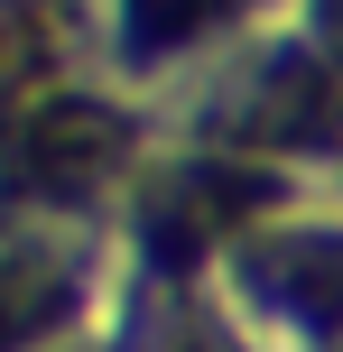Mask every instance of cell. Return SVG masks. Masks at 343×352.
<instances>
[{"mask_svg":"<svg viewBox=\"0 0 343 352\" xmlns=\"http://www.w3.org/2000/svg\"><path fill=\"white\" fill-rule=\"evenodd\" d=\"M251 213H260L251 176H177V195L158 204V241L167 250H214L223 232H241Z\"/></svg>","mask_w":343,"mask_h":352,"instance_id":"obj_3","label":"cell"},{"mask_svg":"<svg viewBox=\"0 0 343 352\" xmlns=\"http://www.w3.org/2000/svg\"><path fill=\"white\" fill-rule=\"evenodd\" d=\"M28 176L47 195H111L130 176V121L111 102H84V93H56L28 121Z\"/></svg>","mask_w":343,"mask_h":352,"instance_id":"obj_1","label":"cell"},{"mask_svg":"<svg viewBox=\"0 0 343 352\" xmlns=\"http://www.w3.org/2000/svg\"><path fill=\"white\" fill-rule=\"evenodd\" d=\"M148 10H158L167 28H204V19H223L232 0H148Z\"/></svg>","mask_w":343,"mask_h":352,"instance_id":"obj_4","label":"cell"},{"mask_svg":"<svg viewBox=\"0 0 343 352\" xmlns=\"http://www.w3.org/2000/svg\"><path fill=\"white\" fill-rule=\"evenodd\" d=\"M325 19H334V37H343V0H325Z\"/></svg>","mask_w":343,"mask_h":352,"instance_id":"obj_5","label":"cell"},{"mask_svg":"<svg viewBox=\"0 0 343 352\" xmlns=\"http://www.w3.org/2000/svg\"><path fill=\"white\" fill-rule=\"evenodd\" d=\"M232 130H251L260 148H343V74L325 65H278L260 84V102Z\"/></svg>","mask_w":343,"mask_h":352,"instance_id":"obj_2","label":"cell"}]
</instances>
